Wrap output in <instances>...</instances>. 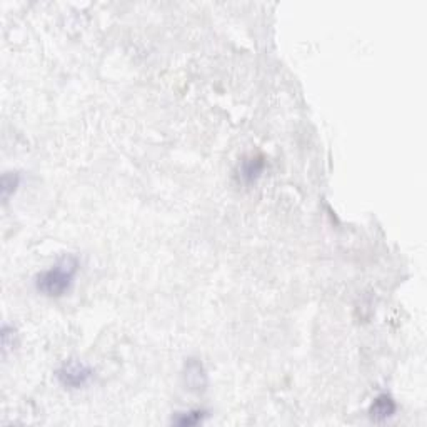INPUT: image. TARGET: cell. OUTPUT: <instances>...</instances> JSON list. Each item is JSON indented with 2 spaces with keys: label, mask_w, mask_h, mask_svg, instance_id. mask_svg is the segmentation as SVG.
I'll return each instance as SVG.
<instances>
[{
  "label": "cell",
  "mask_w": 427,
  "mask_h": 427,
  "mask_svg": "<svg viewBox=\"0 0 427 427\" xmlns=\"http://www.w3.org/2000/svg\"><path fill=\"white\" fill-rule=\"evenodd\" d=\"M77 270H79L77 257L65 254L51 269L44 270L35 277L37 290L47 297H62L71 290Z\"/></svg>",
  "instance_id": "obj_1"
},
{
  "label": "cell",
  "mask_w": 427,
  "mask_h": 427,
  "mask_svg": "<svg viewBox=\"0 0 427 427\" xmlns=\"http://www.w3.org/2000/svg\"><path fill=\"white\" fill-rule=\"evenodd\" d=\"M55 377L65 389H82L92 381L94 371L79 359H67L57 369Z\"/></svg>",
  "instance_id": "obj_2"
},
{
  "label": "cell",
  "mask_w": 427,
  "mask_h": 427,
  "mask_svg": "<svg viewBox=\"0 0 427 427\" xmlns=\"http://www.w3.org/2000/svg\"><path fill=\"white\" fill-rule=\"evenodd\" d=\"M184 384L189 391L204 392L207 387V374L200 360L187 359L184 365Z\"/></svg>",
  "instance_id": "obj_3"
},
{
  "label": "cell",
  "mask_w": 427,
  "mask_h": 427,
  "mask_svg": "<svg viewBox=\"0 0 427 427\" xmlns=\"http://www.w3.org/2000/svg\"><path fill=\"white\" fill-rule=\"evenodd\" d=\"M397 412V404L392 396L389 394H379L376 399L372 401L371 408H369V417L374 422H384L391 419Z\"/></svg>",
  "instance_id": "obj_4"
},
{
  "label": "cell",
  "mask_w": 427,
  "mask_h": 427,
  "mask_svg": "<svg viewBox=\"0 0 427 427\" xmlns=\"http://www.w3.org/2000/svg\"><path fill=\"white\" fill-rule=\"evenodd\" d=\"M265 162L262 155H249L239 164V177L244 184H254L264 172Z\"/></svg>",
  "instance_id": "obj_5"
},
{
  "label": "cell",
  "mask_w": 427,
  "mask_h": 427,
  "mask_svg": "<svg viewBox=\"0 0 427 427\" xmlns=\"http://www.w3.org/2000/svg\"><path fill=\"white\" fill-rule=\"evenodd\" d=\"M207 416L205 410H189V412H179L177 416L172 419V422L177 426H197L204 421V417Z\"/></svg>",
  "instance_id": "obj_6"
},
{
  "label": "cell",
  "mask_w": 427,
  "mask_h": 427,
  "mask_svg": "<svg viewBox=\"0 0 427 427\" xmlns=\"http://www.w3.org/2000/svg\"><path fill=\"white\" fill-rule=\"evenodd\" d=\"M20 184V175L17 172H6V174L2 175V199L9 200V197L14 194L15 191H17Z\"/></svg>",
  "instance_id": "obj_7"
},
{
  "label": "cell",
  "mask_w": 427,
  "mask_h": 427,
  "mask_svg": "<svg viewBox=\"0 0 427 427\" xmlns=\"http://www.w3.org/2000/svg\"><path fill=\"white\" fill-rule=\"evenodd\" d=\"M15 346V329L10 326H3L2 329V347H3V354H7V352L10 351V349H14Z\"/></svg>",
  "instance_id": "obj_8"
}]
</instances>
